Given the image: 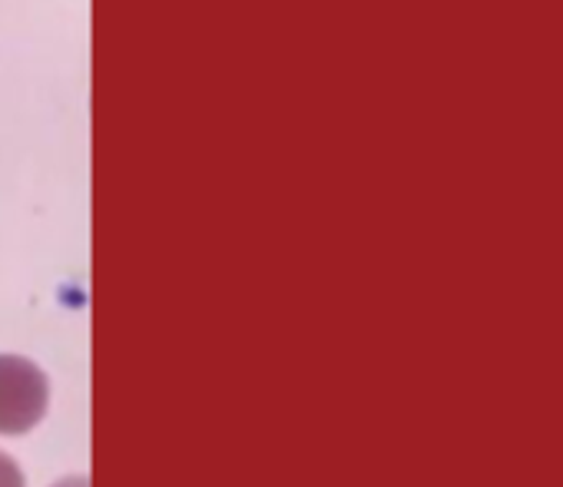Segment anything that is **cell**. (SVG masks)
Returning <instances> with one entry per match:
<instances>
[{"label":"cell","instance_id":"cell-1","mask_svg":"<svg viewBox=\"0 0 563 487\" xmlns=\"http://www.w3.org/2000/svg\"><path fill=\"white\" fill-rule=\"evenodd\" d=\"M47 405V375L21 355H0V434H27L41 424Z\"/></svg>","mask_w":563,"mask_h":487},{"label":"cell","instance_id":"cell-2","mask_svg":"<svg viewBox=\"0 0 563 487\" xmlns=\"http://www.w3.org/2000/svg\"><path fill=\"white\" fill-rule=\"evenodd\" d=\"M0 487H24V474L11 454L0 451Z\"/></svg>","mask_w":563,"mask_h":487}]
</instances>
